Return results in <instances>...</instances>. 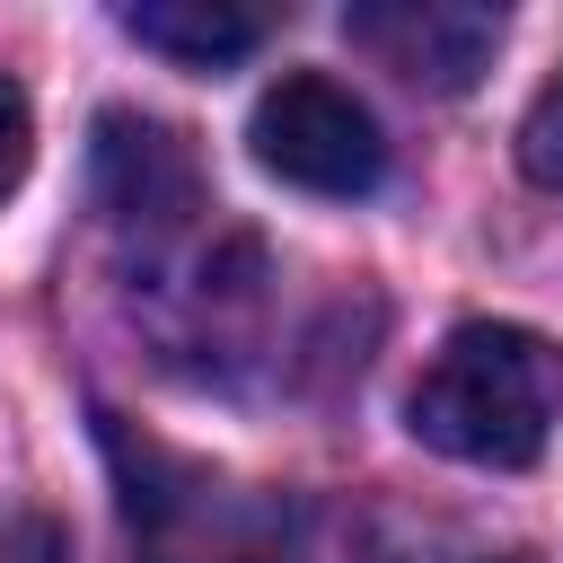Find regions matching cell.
<instances>
[{
	"label": "cell",
	"instance_id": "52a82bcc",
	"mask_svg": "<svg viewBox=\"0 0 563 563\" xmlns=\"http://www.w3.org/2000/svg\"><path fill=\"white\" fill-rule=\"evenodd\" d=\"M519 167H528L545 194H563V79L537 88V106H528V123H519Z\"/></svg>",
	"mask_w": 563,
	"mask_h": 563
},
{
	"label": "cell",
	"instance_id": "30bf717a",
	"mask_svg": "<svg viewBox=\"0 0 563 563\" xmlns=\"http://www.w3.org/2000/svg\"><path fill=\"white\" fill-rule=\"evenodd\" d=\"M475 563H528V554H475Z\"/></svg>",
	"mask_w": 563,
	"mask_h": 563
},
{
	"label": "cell",
	"instance_id": "3957f363",
	"mask_svg": "<svg viewBox=\"0 0 563 563\" xmlns=\"http://www.w3.org/2000/svg\"><path fill=\"white\" fill-rule=\"evenodd\" d=\"M255 158L299 185V194H325V202H352L387 176V141L369 123V106L352 88H334L325 70H282L264 97H255V123H246Z\"/></svg>",
	"mask_w": 563,
	"mask_h": 563
},
{
	"label": "cell",
	"instance_id": "277c9868",
	"mask_svg": "<svg viewBox=\"0 0 563 563\" xmlns=\"http://www.w3.org/2000/svg\"><path fill=\"white\" fill-rule=\"evenodd\" d=\"M88 194L123 238L176 246L194 229V211H202V167H194L185 132L114 106V114H97V141H88Z\"/></svg>",
	"mask_w": 563,
	"mask_h": 563
},
{
	"label": "cell",
	"instance_id": "8992f818",
	"mask_svg": "<svg viewBox=\"0 0 563 563\" xmlns=\"http://www.w3.org/2000/svg\"><path fill=\"white\" fill-rule=\"evenodd\" d=\"M114 26L141 44V53H167L185 70H229L264 44V9H238V0H132L114 9Z\"/></svg>",
	"mask_w": 563,
	"mask_h": 563
},
{
	"label": "cell",
	"instance_id": "9c48e42d",
	"mask_svg": "<svg viewBox=\"0 0 563 563\" xmlns=\"http://www.w3.org/2000/svg\"><path fill=\"white\" fill-rule=\"evenodd\" d=\"M0 563H70V537L44 510H0Z\"/></svg>",
	"mask_w": 563,
	"mask_h": 563
},
{
	"label": "cell",
	"instance_id": "5b68a950",
	"mask_svg": "<svg viewBox=\"0 0 563 563\" xmlns=\"http://www.w3.org/2000/svg\"><path fill=\"white\" fill-rule=\"evenodd\" d=\"M343 35L369 62H387L396 79H413L431 97H466L501 53V9H484V0H352Z\"/></svg>",
	"mask_w": 563,
	"mask_h": 563
},
{
	"label": "cell",
	"instance_id": "ba28073f",
	"mask_svg": "<svg viewBox=\"0 0 563 563\" xmlns=\"http://www.w3.org/2000/svg\"><path fill=\"white\" fill-rule=\"evenodd\" d=\"M26 158H35V114H26V88L0 70V202L26 185Z\"/></svg>",
	"mask_w": 563,
	"mask_h": 563
},
{
	"label": "cell",
	"instance_id": "7a4b0ae2",
	"mask_svg": "<svg viewBox=\"0 0 563 563\" xmlns=\"http://www.w3.org/2000/svg\"><path fill=\"white\" fill-rule=\"evenodd\" d=\"M97 449L114 466L132 563H282V510L264 493L211 475L123 413H97Z\"/></svg>",
	"mask_w": 563,
	"mask_h": 563
},
{
	"label": "cell",
	"instance_id": "6da1fadb",
	"mask_svg": "<svg viewBox=\"0 0 563 563\" xmlns=\"http://www.w3.org/2000/svg\"><path fill=\"white\" fill-rule=\"evenodd\" d=\"M405 422L422 449H440L457 466H528V457H545V440L563 422V343H545L537 325H510V317H466L422 361Z\"/></svg>",
	"mask_w": 563,
	"mask_h": 563
}]
</instances>
